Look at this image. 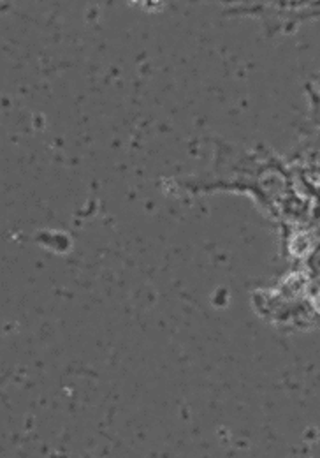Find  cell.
Returning <instances> with one entry per match:
<instances>
[{
	"mask_svg": "<svg viewBox=\"0 0 320 458\" xmlns=\"http://www.w3.org/2000/svg\"><path fill=\"white\" fill-rule=\"evenodd\" d=\"M232 16L257 20L269 34H289L320 20V0H212Z\"/></svg>",
	"mask_w": 320,
	"mask_h": 458,
	"instance_id": "cell-1",
	"label": "cell"
},
{
	"mask_svg": "<svg viewBox=\"0 0 320 458\" xmlns=\"http://www.w3.org/2000/svg\"><path fill=\"white\" fill-rule=\"evenodd\" d=\"M129 2L148 13H159L165 7V0H129Z\"/></svg>",
	"mask_w": 320,
	"mask_h": 458,
	"instance_id": "cell-2",
	"label": "cell"
},
{
	"mask_svg": "<svg viewBox=\"0 0 320 458\" xmlns=\"http://www.w3.org/2000/svg\"><path fill=\"white\" fill-rule=\"evenodd\" d=\"M312 94H314V110L320 118V72L316 83H312Z\"/></svg>",
	"mask_w": 320,
	"mask_h": 458,
	"instance_id": "cell-3",
	"label": "cell"
}]
</instances>
